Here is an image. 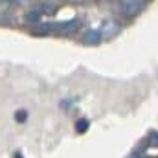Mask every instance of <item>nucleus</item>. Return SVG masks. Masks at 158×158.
Segmentation results:
<instances>
[{"mask_svg": "<svg viewBox=\"0 0 158 158\" xmlns=\"http://www.w3.org/2000/svg\"><path fill=\"white\" fill-rule=\"evenodd\" d=\"M145 7H147V2L145 0H123V2L118 4L119 15L125 17V19H132V17L140 15Z\"/></svg>", "mask_w": 158, "mask_h": 158, "instance_id": "f257e3e1", "label": "nucleus"}, {"mask_svg": "<svg viewBox=\"0 0 158 158\" xmlns=\"http://www.w3.org/2000/svg\"><path fill=\"white\" fill-rule=\"evenodd\" d=\"M30 33L33 37H50L52 33H57V24H53V22H39V24L31 26Z\"/></svg>", "mask_w": 158, "mask_h": 158, "instance_id": "f03ea898", "label": "nucleus"}, {"mask_svg": "<svg viewBox=\"0 0 158 158\" xmlns=\"http://www.w3.org/2000/svg\"><path fill=\"white\" fill-rule=\"evenodd\" d=\"M99 33H101L103 39H112V37H116L119 33V24L116 20H112V19H107V20L101 22Z\"/></svg>", "mask_w": 158, "mask_h": 158, "instance_id": "7ed1b4c3", "label": "nucleus"}, {"mask_svg": "<svg viewBox=\"0 0 158 158\" xmlns=\"http://www.w3.org/2000/svg\"><path fill=\"white\" fill-rule=\"evenodd\" d=\"M81 26L79 19H70V20H63L57 24V33L59 35H74Z\"/></svg>", "mask_w": 158, "mask_h": 158, "instance_id": "20e7f679", "label": "nucleus"}, {"mask_svg": "<svg viewBox=\"0 0 158 158\" xmlns=\"http://www.w3.org/2000/svg\"><path fill=\"white\" fill-rule=\"evenodd\" d=\"M101 40H103V37H101L99 30H88V31H85L83 37H81V42H83L85 46H98Z\"/></svg>", "mask_w": 158, "mask_h": 158, "instance_id": "39448f33", "label": "nucleus"}, {"mask_svg": "<svg viewBox=\"0 0 158 158\" xmlns=\"http://www.w3.org/2000/svg\"><path fill=\"white\" fill-rule=\"evenodd\" d=\"M40 17H42V15H40L39 9H37V7H31V9H28V11L24 13L22 20H24L26 24H33V26H35V24L40 22Z\"/></svg>", "mask_w": 158, "mask_h": 158, "instance_id": "423d86ee", "label": "nucleus"}, {"mask_svg": "<svg viewBox=\"0 0 158 158\" xmlns=\"http://www.w3.org/2000/svg\"><path fill=\"white\" fill-rule=\"evenodd\" d=\"M35 7L40 11V15H55L59 11V6L55 2H40Z\"/></svg>", "mask_w": 158, "mask_h": 158, "instance_id": "0eeeda50", "label": "nucleus"}, {"mask_svg": "<svg viewBox=\"0 0 158 158\" xmlns=\"http://www.w3.org/2000/svg\"><path fill=\"white\" fill-rule=\"evenodd\" d=\"M88 127H90V121L86 118H79L76 121V132L77 134H85L86 131H88Z\"/></svg>", "mask_w": 158, "mask_h": 158, "instance_id": "6e6552de", "label": "nucleus"}, {"mask_svg": "<svg viewBox=\"0 0 158 158\" xmlns=\"http://www.w3.org/2000/svg\"><path fill=\"white\" fill-rule=\"evenodd\" d=\"M26 119H28V110H26V109H20V110H17V112H15V121L24 123Z\"/></svg>", "mask_w": 158, "mask_h": 158, "instance_id": "1a4fd4ad", "label": "nucleus"}, {"mask_svg": "<svg viewBox=\"0 0 158 158\" xmlns=\"http://www.w3.org/2000/svg\"><path fill=\"white\" fill-rule=\"evenodd\" d=\"M129 158H149V156H147L143 151H134V153H132V155H131Z\"/></svg>", "mask_w": 158, "mask_h": 158, "instance_id": "9d476101", "label": "nucleus"}, {"mask_svg": "<svg viewBox=\"0 0 158 158\" xmlns=\"http://www.w3.org/2000/svg\"><path fill=\"white\" fill-rule=\"evenodd\" d=\"M11 158H24L22 156V153H20V151H17V153H13V156Z\"/></svg>", "mask_w": 158, "mask_h": 158, "instance_id": "9b49d317", "label": "nucleus"}]
</instances>
